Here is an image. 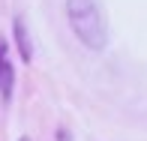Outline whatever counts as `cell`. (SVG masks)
<instances>
[{
  "instance_id": "cell-1",
  "label": "cell",
  "mask_w": 147,
  "mask_h": 141,
  "mask_svg": "<svg viewBox=\"0 0 147 141\" xmlns=\"http://www.w3.org/2000/svg\"><path fill=\"white\" fill-rule=\"evenodd\" d=\"M66 18H69V27L84 48L105 51V45H108V24H105L102 6L96 0H66Z\"/></svg>"
},
{
  "instance_id": "cell-2",
  "label": "cell",
  "mask_w": 147,
  "mask_h": 141,
  "mask_svg": "<svg viewBox=\"0 0 147 141\" xmlns=\"http://www.w3.org/2000/svg\"><path fill=\"white\" fill-rule=\"evenodd\" d=\"M12 84H15V66L9 60V45L0 36V99L3 102L12 99Z\"/></svg>"
},
{
  "instance_id": "cell-3",
  "label": "cell",
  "mask_w": 147,
  "mask_h": 141,
  "mask_svg": "<svg viewBox=\"0 0 147 141\" xmlns=\"http://www.w3.org/2000/svg\"><path fill=\"white\" fill-rule=\"evenodd\" d=\"M12 36H15L21 63H30V60H33V45H30V33H27V24H24L21 15H15V21H12Z\"/></svg>"
},
{
  "instance_id": "cell-4",
  "label": "cell",
  "mask_w": 147,
  "mask_h": 141,
  "mask_svg": "<svg viewBox=\"0 0 147 141\" xmlns=\"http://www.w3.org/2000/svg\"><path fill=\"white\" fill-rule=\"evenodd\" d=\"M18 141H30V138H27V135H21V138H18Z\"/></svg>"
}]
</instances>
